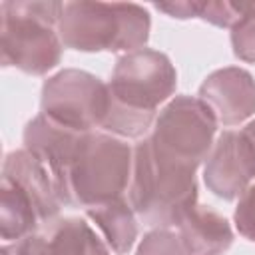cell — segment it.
I'll return each mask as SVG.
<instances>
[{
	"instance_id": "6da1fadb",
	"label": "cell",
	"mask_w": 255,
	"mask_h": 255,
	"mask_svg": "<svg viewBox=\"0 0 255 255\" xmlns=\"http://www.w3.org/2000/svg\"><path fill=\"white\" fill-rule=\"evenodd\" d=\"M175 86L177 72L163 52L141 48L120 56L108 84L110 108L102 129L128 139L145 135L155 124L157 108L173 96Z\"/></svg>"
},
{
	"instance_id": "7a4b0ae2",
	"label": "cell",
	"mask_w": 255,
	"mask_h": 255,
	"mask_svg": "<svg viewBox=\"0 0 255 255\" xmlns=\"http://www.w3.org/2000/svg\"><path fill=\"white\" fill-rule=\"evenodd\" d=\"M128 201L133 213L153 229L177 227L181 217L197 203L195 169L157 153L143 137L133 147Z\"/></svg>"
},
{
	"instance_id": "3957f363",
	"label": "cell",
	"mask_w": 255,
	"mask_h": 255,
	"mask_svg": "<svg viewBox=\"0 0 255 255\" xmlns=\"http://www.w3.org/2000/svg\"><path fill=\"white\" fill-rule=\"evenodd\" d=\"M151 20L133 2H66L58 36L78 52H135L147 44Z\"/></svg>"
},
{
	"instance_id": "277c9868",
	"label": "cell",
	"mask_w": 255,
	"mask_h": 255,
	"mask_svg": "<svg viewBox=\"0 0 255 255\" xmlns=\"http://www.w3.org/2000/svg\"><path fill=\"white\" fill-rule=\"evenodd\" d=\"M64 2L6 0L0 4V54L4 68L44 76L62 60L58 22Z\"/></svg>"
},
{
	"instance_id": "5b68a950",
	"label": "cell",
	"mask_w": 255,
	"mask_h": 255,
	"mask_svg": "<svg viewBox=\"0 0 255 255\" xmlns=\"http://www.w3.org/2000/svg\"><path fill=\"white\" fill-rule=\"evenodd\" d=\"M131 167L133 149L128 141L106 131H90L60 187L62 205L90 209L124 197Z\"/></svg>"
},
{
	"instance_id": "8992f818",
	"label": "cell",
	"mask_w": 255,
	"mask_h": 255,
	"mask_svg": "<svg viewBox=\"0 0 255 255\" xmlns=\"http://www.w3.org/2000/svg\"><path fill=\"white\" fill-rule=\"evenodd\" d=\"M217 120L199 98L175 96L155 118L149 141L157 153L197 171L213 147Z\"/></svg>"
},
{
	"instance_id": "52a82bcc",
	"label": "cell",
	"mask_w": 255,
	"mask_h": 255,
	"mask_svg": "<svg viewBox=\"0 0 255 255\" xmlns=\"http://www.w3.org/2000/svg\"><path fill=\"white\" fill-rule=\"evenodd\" d=\"M40 106L44 116L70 129L94 131L110 108L108 84L86 70L66 68L44 82Z\"/></svg>"
},
{
	"instance_id": "ba28073f",
	"label": "cell",
	"mask_w": 255,
	"mask_h": 255,
	"mask_svg": "<svg viewBox=\"0 0 255 255\" xmlns=\"http://www.w3.org/2000/svg\"><path fill=\"white\" fill-rule=\"evenodd\" d=\"M255 179V147L243 129H225L219 133L205 159L203 181L207 189L231 201L241 197V193Z\"/></svg>"
},
{
	"instance_id": "9c48e42d",
	"label": "cell",
	"mask_w": 255,
	"mask_h": 255,
	"mask_svg": "<svg viewBox=\"0 0 255 255\" xmlns=\"http://www.w3.org/2000/svg\"><path fill=\"white\" fill-rule=\"evenodd\" d=\"M199 100L207 104L217 124L239 126L255 114V80L239 66L219 68L199 86Z\"/></svg>"
},
{
	"instance_id": "30bf717a",
	"label": "cell",
	"mask_w": 255,
	"mask_h": 255,
	"mask_svg": "<svg viewBox=\"0 0 255 255\" xmlns=\"http://www.w3.org/2000/svg\"><path fill=\"white\" fill-rule=\"evenodd\" d=\"M88 133L90 131L70 129L50 120L42 112L36 118H32L24 128V147L46 165L56 183L58 195L66 179V173Z\"/></svg>"
},
{
	"instance_id": "8fae6325",
	"label": "cell",
	"mask_w": 255,
	"mask_h": 255,
	"mask_svg": "<svg viewBox=\"0 0 255 255\" xmlns=\"http://www.w3.org/2000/svg\"><path fill=\"white\" fill-rule=\"evenodd\" d=\"M2 179L18 185L32 201L40 223H52L58 219L62 201L56 183L46 165L32 155L26 147L6 153L2 163Z\"/></svg>"
},
{
	"instance_id": "7c38bea8",
	"label": "cell",
	"mask_w": 255,
	"mask_h": 255,
	"mask_svg": "<svg viewBox=\"0 0 255 255\" xmlns=\"http://www.w3.org/2000/svg\"><path fill=\"white\" fill-rule=\"evenodd\" d=\"M177 233L187 255H223L233 243L229 221L221 213L199 203L181 217Z\"/></svg>"
},
{
	"instance_id": "4fadbf2b",
	"label": "cell",
	"mask_w": 255,
	"mask_h": 255,
	"mask_svg": "<svg viewBox=\"0 0 255 255\" xmlns=\"http://www.w3.org/2000/svg\"><path fill=\"white\" fill-rule=\"evenodd\" d=\"M86 215L102 231L108 247L114 253L126 255L133 247L137 239V215L133 213L128 199L118 197L114 201L90 207L86 209Z\"/></svg>"
},
{
	"instance_id": "5bb4252c",
	"label": "cell",
	"mask_w": 255,
	"mask_h": 255,
	"mask_svg": "<svg viewBox=\"0 0 255 255\" xmlns=\"http://www.w3.org/2000/svg\"><path fill=\"white\" fill-rule=\"evenodd\" d=\"M44 233L48 237L50 255H112L108 243L80 217L54 219Z\"/></svg>"
},
{
	"instance_id": "9a60e30c",
	"label": "cell",
	"mask_w": 255,
	"mask_h": 255,
	"mask_svg": "<svg viewBox=\"0 0 255 255\" xmlns=\"http://www.w3.org/2000/svg\"><path fill=\"white\" fill-rule=\"evenodd\" d=\"M40 225L30 197L14 183L0 181V235L6 243L34 233Z\"/></svg>"
},
{
	"instance_id": "2e32d148",
	"label": "cell",
	"mask_w": 255,
	"mask_h": 255,
	"mask_svg": "<svg viewBox=\"0 0 255 255\" xmlns=\"http://www.w3.org/2000/svg\"><path fill=\"white\" fill-rule=\"evenodd\" d=\"M231 48L235 58L255 64V2H243V14L231 26Z\"/></svg>"
},
{
	"instance_id": "e0dca14e",
	"label": "cell",
	"mask_w": 255,
	"mask_h": 255,
	"mask_svg": "<svg viewBox=\"0 0 255 255\" xmlns=\"http://www.w3.org/2000/svg\"><path fill=\"white\" fill-rule=\"evenodd\" d=\"M135 255H187L179 233L171 229H151L143 235Z\"/></svg>"
},
{
	"instance_id": "ac0fdd59",
	"label": "cell",
	"mask_w": 255,
	"mask_h": 255,
	"mask_svg": "<svg viewBox=\"0 0 255 255\" xmlns=\"http://www.w3.org/2000/svg\"><path fill=\"white\" fill-rule=\"evenodd\" d=\"M243 14V2L233 4V2H199V14L203 22H209L217 28H231L239 16Z\"/></svg>"
},
{
	"instance_id": "d6986e66",
	"label": "cell",
	"mask_w": 255,
	"mask_h": 255,
	"mask_svg": "<svg viewBox=\"0 0 255 255\" xmlns=\"http://www.w3.org/2000/svg\"><path fill=\"white\" fill-rule=\"evenodd\" d=\"M235 227L241 237L255 243V183H251L239 197L235 213H233Z\"/></svg>"
},
{
	"instance_id": "ffe728a7",
	"label": "cell",
	"mask_w": 255,
	"mask_h": 255,
	"mask_svg": "<svg viewBox=\"0 0 255 255\" xmlns=\"http://www.w3.org/2000/svg\"><path fill=\"white\" fill-rule=\"evenodd\" d=\"M0 255H50V247H48V237L46 233H30L18 241H10L4 243L0 249Z\"/></svg>"
},
{
	"instance_id": "44dd1931",
	"label": "cell",
	"mask_w": 255,
	"mask_h": 255,
	"mask_svg": "<svg viewBox=\"0 0 255 255\" xmlns=\"http://www.w3.org/2000/svg\"><path fill=\"white\" fill-rule=\"evenodd\" d=\"M155 10L165 12L171 18L177 20H187V18H197L199 14V2L197 0H183V2H157L153 4Z\"/></svg>"
},
{
	"instance_id": "7402d4cb",
	"label": "cell",
	"mask_w": 255,
	"mask_h": 255,
	"mask_svg": "<svg viewBox=\"0 0 255 255\" xmlns=\"http://www.w3.org/2000/svg\"><path fill=\"white\" fill-rule=\"evenodd\" d=\"M243 133L249 137V141H251V143H253V147H255V120H251V122H247V124H245Z\"/></svg>"
}]
</instances>
